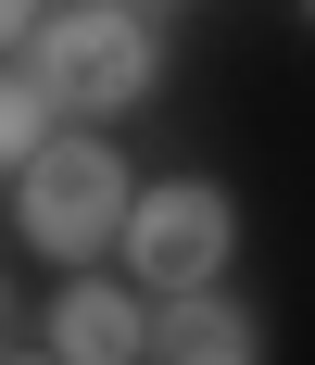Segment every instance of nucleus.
I'll list each match as a JSON object with an SVG mask.
<instances>
[{
  "label": "nucleus",
  "instance_id": "20e7f679",
  "mask_svg": "<svg viewBox=\"0 0 315 365\" xmlns=\"http://www.w3.org/2000/svg\"><path fill=\"white\" fill-rule=\"evenodd\" d=\"M51 365H151V302L126 277H64L51 302Z\"/></svg>",
  "mask_w": 315,
  "mask_h": 365
},
{
  "label": "nucleus",
  "instance_id": "f257e3e1",
  "mask_svg": "<svg viewBox=\"0 0 315 365\" xmlns=\"http://www.w3.org/2000/svg\"><path fill=\"white\" fill-rule=\"evenodd\" d=\"M26 76L51 88L64 126H114L126 101L164 88V13H139V0H64V13H38Z\"/></svg>",
  "mask_w": 315,
  "mask_h": 365
},
{
  "label": "nucleus",
  "instance_id": "7ed1b4c3",
  "mask_svg": "<svg viewBox=\"0 0 315 365\" xmlns=\"http://www.w3.org/2000/svg\"><path fill=\"white\" fill-rule=\"evenodd\" d=\"M227 252H240V202L214 177H151L139 215H126V277H151L164 302H202L214 277H227Z\"/></svg>",
  "mask_w": 315,
  "mask_h": 365
},
{
  "label": "nucleus",
  "instance_id": "39448f33",
  "mask_svg": "<svg viewBox=\"0 0 315 365\" xmlns=\"http://www.w3.org/2000/svg\"><path fill=\"white\" fill-rule=\"evenodd\" d=\"M151 365H265L252 302L202 290V302H151Z\"/></svg>",
  "mask_w": 315,
  "mask_h": 365
},
{
  "label": "nucleus",
  "instance_id": "f03ea898",
  "mask_svg": "<svg viewBox=\"0 0 315 365\" xmlns=\"http://www.w3.org/2000/svg\"><path fill=\"white\" fill-rule=\"evenodd\" d=\"M126 215H139V177H126V151H114L101 126H64V139L13 177V227H26V252H51V264L126 252Z\"/></svg>",
  "mask_w": 315,
  "mask_h": 365
},
{
  "label": "nucleus",
  "instance_id": "0eeeda50",
  "mask_svg": "<svg viewBox=\"0 0 315 365\" xmlns=\"http://www.w3.org/2000/svg\"><path fill=\"white\" fill-rule=\"evenodd\" d=\"M26 51H38V13H26V0H0V63L26 76Z\"/></svg>",
  "mask_w": 315,
  "mask_h": 365
},
{
  "label": "nucleus",
  "instance_id": "6e6552de",
  "mask_svg": "<svg viewBox=\"0 0 315 365\" xmlns=\"http://www.w3.org/2000/svg\"><path fill=\"white\" fill-rule=\"evenodd\" d=\"M38 365H51V353H38Z\"/></svg>",
  "mask_w": 315,
  "mask_h": 365
},
{
  "label": "nucleus",
  "instance_id": "423d86ee",
  "mask_svg": "<svg viewBox=\"0 0 315 365\" xmlns=\"http://www.w3.org/2000/svg\"><path fill=\"white\" fill-rule=\"evenodd\" d=\"M51 139H64L51 88H38V76H0V177H26V164H38Z\"/></svg>",
  "mask_w": 315,
  "mask_h": 365
}]
</instances>
